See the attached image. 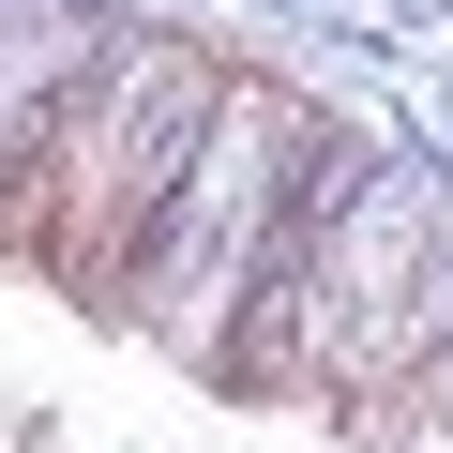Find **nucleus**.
I'll return each instance as SVG.
<instances>
[{
  "mask_svg": "<svg viewBox=\"0 0 453 453\" xmlns=\"http://www.w3.org/2000/svg\"><path fill=\"white\" fill-rule=\"evenodd\" d=\"M211 91H226V46H211V31L121 16V31H106V61L31 121V151H16V166H0V257L46 273L61 303H91V318H106V288H121V257H136L151 196L181 181V151H196Z\"/></svg>",
  "mask_w": 453,
  "mask_h": 453,
  "instance_id": "1",
  "label": "nucleus"
},
{
  "mask_svg": "<svg viewBox=\"0 0 453 453\" xmlns=\"http://www.w3.org/2000/svg\"><path fill=\"white\" fill-rule=\"evenodd\" d=\"M318 151H333V106H318L303 76L226 61V91H211V121H196L181 181L151 196L136 257H121V288H106V318H121L136 348H166V363H196V378H211V348L242 333L257 257H273L288 196L318 181Z\"/></svg>",
  "mask_w": 453,
  "mask_h": 453,
  "instance_id": "2",
  "label": "nucleus"
},
{
  "mask_svg": "<svg viewBox=\"0 0 453 453\" xmlns=\"http://www.w3.org/2000/svg\"><path fill=\"white\" fill-rule=\"evenodd\" d=\"M106 31H121V0H0V166H16L31 121L106 61Z\"/></svg>",
  "mask_w": 453,
  "mask_h": 453,
  "instance_id": "3",
  "label": "nucleus"
},
{
  "mask_svg": "<svg viewBox=\"0 0 453 453\" xmlns=\"http://www.w3.org/2000/svg\"><path fill=\"white\" fill-rule=\"evenodd\" d=\"M333 423H348L363 453H453V333H438L423 363H393L378 393H348Z\"/></svg>",
  "mask_w": 453,
  "mask_h": 453,
  "instance_id": "4",
  "label": "nucleus"
}]
</instances>
